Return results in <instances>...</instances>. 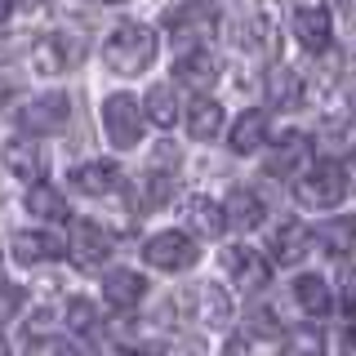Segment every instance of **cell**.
<instances>
[{
	"instance_id": "1",
	"label": "cell",
	"mask_w": 356,
	"mask_h": 356,
	"mask_svg": "<svg viewBox=\"0 0 356 356\" xmlns=\"http://www.w3.org/2000/svg\"><path fill=\"white\" fill-rule=\"evenodd\" d=\"M156 54H161V36H156L152 27H143V22H120L107 36V63L116 67L120 76L147 72L156 63Z\"/></svg>"
},
{
	"instance_id": "2",
	"label": "cell",
	"mask_w": 356,
	"mask_h": 356,
	"mask_svg": "<svg viewBox=\"0 0 356 356\" xmlns=\"http://www.w3.org/2000/svg\"><path fill=\"white\" fill-rule=\"evenodd\" d=\"M170 36L183 54H196V49H205V44H214V36H218L214 0H187V5H178L170 14Z\"/></svg>"
},
{
	"instance_id": "3",
	"label": "cell",
	"mask_w": 356,
	"mask_h": 356,
	"mask_svg": "<svg viewBox=\"0 0 356 356\" xmlns=\"http://www.w3.org/2000/svg\"><path fill=\"white\" fill-rule=\"evenodd\" d=\"M294 196L303 209H334L343 196H348V170L339 161H321L294 183Z\"/></svg>"
},
{
	"instance_id": "4",
	"label": "cell",
	"mask_w": 356,
	"mask_h": 356,
	"mask_svg": "<svg viewBox=\"0 0 356 356\" xmlns=\"http://www.w3.org/2000/svg\"><path fill=\"white\" fill-rule=\"evenodd\" d=\"M143 259H147L156 272H183V267H192L200 259V250L187 232H156V236L143 245Z\"/></svg>"
},
{
	"instance_id": "5",
	"label": "cell",
	"mask_w": 356,
	"mask_h": 356,
	"mask_svg": "<svg viewBox=\"0 0 356 356\" xmlns=\"http://www.w3.org/2000/svg\"><path fill=\"white\" fill-rule=\"evenodd\" d=\"M67 116H72V103H67V94H40V98H27L18 111H14V120L27 134H58L67 125Z\"/></svg>"
},
{
	"instance_id": "6",
	"label": "cell",
	"mask_w": 356,
	"mask_h": 356,
	"mask_svg": "<svg viewBox=\"0 0 356 356\" xmlns=\"http://www.w3.org/2000/svg\"><path fill=\"white\" fill-rule=\"evenodd\" d=\"M103 125H107L111 147L129 152V147H138V138H143V111L129 94H111L107 107H103Z\"/></svg>"
},
{
	"instance_id": "7",
	"label": "cell",
	"mask_w": 356,
	"mask_h": 356,
	"mask_svg": "<svg viewBox=\"0 0 356 356\" xmlns=\"http://www.w3.org/2000/svg\"><path fill=\"white\" fill-rule=\"evenodd\" d=\"M81 58H85V44L76 36H67V31H49V36L36 44V54H31L36 72H44V76H58V72H67V67L81 63Z\"/></svg>"
},
{
	"instance_id": "8",
	"label": "cell",
	"mask_w": 356,
	"mask_h": 356,
	"mask_svg": "<svg viewBox=\"0 0 356 356\" xmlns=\"http://www.w3.org/2000/svg\"><path fill=\"white\" fill-rule=\"evenodd\" d=\"M307 161H312V138H307V134H294V129H289V134H281V138H276V147L267 152L263 165H267V174H272V178H294Z\"/></svg>"
},
{
	"instance_id": "9",
	"label": "cell",
	"mask_w": 356,
	"mask_h": 356,
	"mask_svg": "<svg viewBox=\"0 0 356 356\" xmlns=\"http://www.w3.org/2000/svg\"><path fill=\"white\" fill-rule=\"evenodd\" d=\"M72 254H76V267H85V272H94L98 263L107 259L111 254V236L103 227H98V222H89V218H81L76 222V236H72Z\"/></svg>"
},
{
	"instance_id": "10",
	"label": "cell",
	"mask_w": 356,
	"mask_h": 356,
	"mask_svg": "<svg viewBox=\"0 0 356 356\" xmlns=\"http://www.w3.org/2000/svg\"><path fill=\"white\" fill-rule=\"evenodd\" d=\"M222 267H227L232 281H236L241 289H250V294H254V289H263L267 276H272V272H267V263H263L254 250H245V245H232V250H222Z\"/></svg>"
},
{
	"instance_id": "11",
	"label": "cell",
	"mask_w": 356,
	"mask_h": 356,
	"mask_svg": "<svg viewBox=\"0 0 356 356\" xmlns=\"http://www.w3.org/2000/svg\"><path fill=\"white\" fill-rule=\"evenodd\" d=\"M5 170L22 183H44V152L31 138H9L5 143Z\"/></svg>"
},
{
	"instance_id": "12",
	"label": "cell",
	"mask_w": 356,
	"mask_h": 356,
	"mask_svg": "<svg viewBox=\"0 0 356 356\" xmlns=\"http://www.w3.org/2000/svg\"><path fill=\"white\" fill-rule=\"evenodd\" d=\"M263 94H267V107H298V98H303V76L294 72V67H285V63H276L272 72H267V81H263Z\"/></svg>"
},
{
	"instance_id": "13",
	"label": "cell",
	"mask_w": 356,
	"mask_h": 356,
	"mask_svg": "<svg viewBox=\"0 0 356 356\" xmlns=\"http://www.w3.org/2000/svg\"><path fill=\"white\" fill-rule=\"evenodd\" d=\"M9 254L22 263V267H36V263H49L63 254V241L49 236V232H18L14 241H9Z\"/></svg>"
},
{
	"instance_id": "14",
	"label": "cell",
	"mask_w": 356,
	"mask_h": 356,
	"mask_svg": "<svg viewBox=\"0 0 356 356\" xmlns=\"http://www.w3.org/2000/svg\"><path fill=\"white\" fill-rule=\"evenodd\" d=\"M263 214H267L263 200H259V192H250V187H232V192L222 196V218H227L232 227H241V232L259 227Z\"/></svg>"
},
{
	"instance_id": "15",
	"label": "cell",
	"mask_w": 356,
	"mask_h": 356,
	"mask_svg": "<svg viewBox=\"0 0 356 356\" xmlns=\"http://www.w3.org/2000/svg\"><path fill=\"white\" fill-rule=\"evenodd\" d=\"M294 36H298V44H307L312 54L325 49L330 44V9H321V5L294 9Z\"/></svg>"
},
{
	"instance_id": "16",
	"label": "cell",
	"mask_w": 356,
	"mask_h": 356,
	"mask_svg": "<svg viewBox=\"0 0 356 356\" xmlns=\"http://www.w3.org/2000/svg\"><path fill=\"white\" fill-rule=\"evenodd\" d=\"M120 183V170L111 161H85L72 170V187H81L85 196H107Z\"/></svg>"
},
{
	"instance_id": "17",
	"label": "cell",
	"mask_w": 356,
	"mask_h": 356,
	"mask_svg": "<svg viewBox=\"0 0 356 356\" xmlns=\"http://www.w3.org/2000/svg\"><path fill=\"white\" fill-rule=\"evenodd\" d=\"M103 294H107V303L111 307H120V312H129V307H138V298L147 294V281H143L138 272H125V267H116V272L103 281Z\"/></svg>"
},
{
	"instance_id": "18",
	"label": "cell",
	"mask_w": 356,
	"mask_h": 356,
	"mask_svg": "<svg viewBox=\"0 0 356 356\" xmlns=\"http://www.w3.org/2000/svg\"><path fill=\"white\" fill-rule=\"evenodd\" d=\"M263 138H267V116H263V111H241L236 125H232V134H227V147L236 156H250V152L263 147Z\"/></svg>"
},
{
	"instance_id": "19",
	"label": "cell",
	"mask_w": 356,
	"mask_h": 356,
	"mask_svg": "<svg viewBox=\"0 0 356 356\" xmlns=\"http://www.w3.org/2000/svg\"><path fill=\"white\" fill-rule=\"evenodd\" d=\"M196 316H200V325H205V330H227V321H232V298H227V289L200 285V289H196Z\"/></svg>"
},
{
	"instance_id": "20",
	"label": "cell",
	"mask_w": 356,
	"mask_h": 356,
	"mask_svg": "<svg viewBox=\"0 0 356 356\" xmlns=\"http://www.w3.org/2000/svg\"><path fill=\"white\" fill-rule=\"evenodd\" d=\"M276 22H281L276 0H259V5H254V14H250V27H245V44H254V49H272Z\"/></svg>"
},
{
	"instance_id": "21",
	"label": "cell",
	"mask_w": 356,
	"mask_h": 356,
	"mask_svg": "<svg viewBox=\"0 0 356 356\" xmlns=\"http://www.w3.org/2000/svg\"><path fill=\"white\" fill-rule=\"evenodd\" d=\"M174 76L178 81H187V85H196V89H205V85H214L218 81V58L209 49H196V54H183L174 67Z\"/></svg>"
},
{
	"instance_id": "22",
	"label": "cell",
	"mask_w": 356,
	"mask_h": 356,
	"mask_svg": "<svg viewBox=\"0 0 356 356\" xmlns=\"http://www.w3.org/2000/svg\"><path fill=\"white\" fill-rule=\"evenodd\" d=\"M183 218L192 222L200 236H218V232H222V209H218L209 196H192V200L183 205Z\"/></svg>"
},
{
	"instance_id": "23",
	"label": "cell",
	"mask_w": 356,
	"mask_h": 356,
	"mask_svg": "<svg viewBox=\"0 0 356 356\" xmlns=\"http://www.w3.org/2000/svg\"><path fill=\"white\" fill-rule=\"evenodd\" d=\"M294 294H298V307L312 312V316H325V312L334 307V294H330V285L321 281V276H298Z\"/></svg>"
},
{
	"instance_id": "24",
	"label": "cell",
	"mask_w": 356,
	"mask_h": 356,
	"mask_svg": "<svg viewBox=\"0 0 356 356\" xmlns=\"http://www.w3.org/2000/svg\"><path fill=\"white\" fill-rule=\"evenodd\" d=\"M222 129V107L209 103V98H196L192 107H187V134L192 138H214Z\"/></svg>"
},
{
	"instance_id": "25",
	"label": "cell",
	"mask_w": 356,
	"mask_h": 356,
	"mask_svg": "<svg viewBox=\"0 0 356 356\" xmlns=\"http://www.w3.org/2000/svg\"><path fill=\"white\" fill-rule=\"evenodd\" d=\"M321 245H325L330 254H339V259H348L356 250V218L343 214V218H330L325 227H321Z\"/></svg>"
},
{
	"instance_id": "26",
	"label": "cell",
	"mask_w": 356,
	"mask_h": 356,
	"mask_svg": "<svg viewBox=\"0 0 356 356\" xmlns=\"http://www.w3.org/2000/svg\"><path fill=\"white\" fill-rule=\"evenodd\" d=\"M27 209L36 218H44V222H63L67 218V200H63V192H54V187H44V183H36L27 192Z\"/></svg>"
},
{
	"instance_id": "27",
	"label": "cell",
	"mask_w": 356,
	"mask_h": 356,
	"mask_svg": "<svg viewBox=\"0 0 356 356\" xmlns=\"http://www.w3.org/2000/svg\"><path fill=\"white\" fill-rule=\"evenodd\" d=\"M312 254V232L298 227V222H289V227L276 236V259L281 263H303Z\"/></svg>"
},
{
	"instance_id": "28",
	"label": "cell",
	"mask_w": 356,
	"mask_h": 356,
	"mask_svg": "<svg viewBox=\"0 0 356 356\" xmlns=\"http://www.w3.org/2000/svg\"><path fill=\"white\" fill-rule=\"evenodd\" d=\"M147 116H152L161 129H170L174 120H178V94H174V85H152V94H147Z\"/></svg>"
},
{
	"instance_id": "29",
	"label": "cell",
	"mask_w": 356,
	"mask_h": 356,
	"mask_svg": "<svg viewBox=\"0 0 356 356\" xmlns=\"http://www.w3.org/2000/svg\"><path fill=\"white\" fill-rule=\"evenodd\" d=\"M285 356H325V334L312 325H298L294 339L285 343Z\"/></svg>"
},
{
	"instance_id": "30",
	"label": "cell",
	"mask_w": 356,
	"mask_h": 356,
	"mask_svg": "<svg viewBox=\"0 0 356 356\" xmlns=\"http://www.w3.org/2000/svg\"><path fill=\"white\" fill-rule=\"evenodd\" d=\"M67 325H72L76 334H94L98 330L94 303H89V298H72V303H67Z\"/></svg>"
},
{
	"instance_id": "31",
	"label": "cell",
	"mask_w": 356,
	"mask_h": 356,
	"mask_svg": "<svg viewBox=\"0 0 356 356\" xmlns=\"http://www.w3.org/2000/svg\"><path fill=\"white\" fill-rule=\"evenodd\" d=\"M22 312V289L18 285H0V325H5L9 316H18Z\"/></svg>"
},
{
	"instance_id": "32",
	"label": "cell",
	"mask_w": 356,
	"mask_h": 356,
	"mask_svg": "<svg viewBox=\"0 0 356 356\" xmlns=\"http://www.w3.org/2000/svg\"><path fill=\"white\" fill-rule=\"evenodd\" d=\"M339 294H343V307L356 316V267H352V263L339 272Z\"/></svg>"
},
{
	"instance_id": "33",
	"label": "cell",
	"mask_w": 356,
	"mask_h": 356,
	"mask_svg": "<svg viewBox=\"0 0 356 356\" xmlns=\"http://www.w3.org/2000/svg\"><path fill=\"white\" fill-rule=\"evenodd\" d=\"M9 14H14V0H0V22H9Z\"/></svg>"
},
{
	"instance_id": "34",
	"label": "cell",
	"mask_w": 356,
	"mask_h": 356,
	"mask_svg": "<svg viewBox=\"0 0 356 356\" xmlns=\"http://www.w3.org/2000/svg\"><path fill=\"white\" fill-rule=\"evenodd\" d=\"M348 107L356 111V81H348Z\"/></svg>"
},
{
	"instance_id": "35",
	"label": "cell",
	"mask_w": 356,
	"mask_h": 356,
	"mask_svg": "<svg viewBox=\"0 0 356 356\" xmlns=\"http://www.w3.org/2000/svg\"><path fill=\"white\" fill-rule=\"evenodd\" d=\"M134 356H165L161 348H143V352H134Z\"/></svg>"
},
{
	"instance_id": "36",
	"label": "cell",
	"mask_w": 356,
	"mask_h": 356,
	"mask_svg": "<svg viewBox=\"0 0 356 356\" xmlns=\"http://www.w3.org/2000/svg\"><path fill=\"white\" fill-rule=\"evenodd\" d=\"M348 352H352V356H356V330H352V339H348Z\"/></svg>"
},
{
	"instance_id": "37",
	"label": "cell",
	"mask_w": 356,
	"mask_h": 356,
	"mask_svg": "<svg viewBox=\"0 0 356 356\" xmlns=\"http://www.w3.org/2000/svg\"><path fill=\"white\" fill-rule=\"evenodd\" d=\"M103 5H129V0H103Z\"/></svg>"
}]
</instances>
